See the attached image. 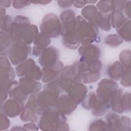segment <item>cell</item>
<instances>
[{
  "mask_svg": "<svg viewBox=\"0 0 131 131\" xmlns=\"http://www.w3.org/2000/svg\"><path fill=\"white\" fill-rule=\"evenodd\" d=\"M125 70V69L121 63L119 61H116L107 67L106 73L111 79L118 81L120 79Z\"/></svg>",
  "mask_w": 131,
  "mask_h": 131,
  "instance_id": "cell-25",
  "label": "cell"
},
{
  "mask_svg": "<svg viewBox=\"0 0 131 131\" xmlns=\"http://www.w3.org/2000/svg\"><path fill=\"white\" fill-rule=\"evenodd\" d=\"M15 72L16 75L19 77H25L37 81L42 79L41 69L36 64L34 60L30 58L17 65L15 67Z\"/></svg>",
  "mask_w": 131,
  "mask_h": 131,
  "instance_id": "cell-8",
  "label": "cell"
},
{
  "mask_svg": "<svg viewBox=\"0 0 131 131\" xmlns=\"http://www.w3.org/2000/svg\"><path fill=\"white\" fill-rule=\"evenodd\" d=\"M58 80L63 91L66 93L73 85L77 82H81L79 76L77 61L71 65L63 67Z\"/></svg>",
  "mask_w": 131,
  "mask_h": 131,
  "instance_id": "cell-9",
  "label": "cell"
},
{
  "mask_svg": "<svg viewBox=\"0 0 131 131\" xmlns=\"http://www.w3.org/2000/svg\"><path fill=\"white\" fill-rule=\"evenodd\" d=\"M38 33V29L36 26L28 25L25 27L22 31L20 41L29 45L34 41Z\"/></svg>",
  "mask_w": 131,
  "mask_h": 131,
  "instance_id": "cell-22",
  "label": "cell"
},
{
  "mask_svg": "<svg viewBox=\"0 0 131 131\" xmlns=\"http://www.w3.org/2000/svg\"><path fill=\"white\" fill-rule=\"evenodd\" d=\"M123 40L117 34H112L107 35L104 39V43L112 48H116L119 46Z\"/></svg>",
  "mask_w": 131,
  "mask_h": 131,
  "instance_id": "cell-32",
  "label": "cell"
},
{
  "mask_svg": "<svg viewBox=\"0 0 131 131\" xmlns=\"http://www.w3.org/2000/svg\"><path fill=\"white\" fill-rule=\"evenodd\" d=\"M125 17L122 12L113 11L111 14V25L114 28H119L125 20Z\"/></svg>",
  "mask_w": 131,
  "mask_h": 131,
  "instance_id": "cell-31",
  "label": "cell"
},
{
  "mask_svg": "<svg viewBox=\"0 0 131 131\" xmlns=\"http://www.w3.org/2000/svg\"><path fill=\"white\" fill-rule=\"evenodd\" d=\"M130 51L125 50L122 51L119 56L120 62L125 69H130Z\"/></svg>",
  "mask_w": 131,
  "mask_h": 131,
  "instance_id": "cell-35",
  "label": "cell"
},
{
  "mask_svg": "<svg viewBox=\"0 0 131 131\" xmlns=\"http://www.w3.org/2000/svg\"><path fill=\"white\" fill-rule=\"evenodd\" d=\"M126 1H113V11L122 12L124 9Z\"/></svg>",
  "mask_w": 131,
  "mask_h": 131,
  "instance_id": "cell-40",
  "label": "cell"
},
{
  "mask_svg": "<svg viewBox=\"0 0 131 131\" xmlns=\"http://www.w3.org/2000/svg\"><path fill=\"white\" fill-rule=\"evenodd\" d=\"M119 88L118 84L115 81L109 79H103L98 84L96 94L104 98L110 103L112 95Z\"/></svg>",
  "mask_w": 131,
  "mask_h": 131,
  "instance_id": "cell-15",
  "label": "cell"
},
{
  "mask_svg": "<svg viewBox=\"0 0 131 131\" xmlns=\"http://www.w3.org/2000/svg\"><path fill=\"white\" fill-rule=\"evenodd\" d=\"M86 4V3L85 1H74L73 3V4L75 6V7L78 8H82Z\"/></svg>",
  "mask_w": 131,
  "mask_h": 131,
  "instance_id": "cell-45",
  "label": "cell"
},
{
  "mask_svg": "<svg viewBox=\"0 0 131 131\" xmlns=\"http://www.w3.org/2000/svg\"><path fill=\"white\" fill-rule=\"evenodd\" d=\"M61 23L57 16L53 13H48L42 18L40 25V32L48 37L56 38L60 35Z\"/></svg>",
  "mask_w": 131,
  "mask_h": 131,
  "instance_id": "cell-6",
  "label": "cell"
},
{
  "mask_svg": "<svg viewBox=\"0 0 131 131\" xmlns=\"http://www.w3.org/2000/svg\"><path fill=\"white\" fill-rule=\"evenodd\" d=\"M121 84L125 88H129L130 86V69H125L124 72L120 78Z\"/></svg>",
  "mask_w": 131,
  "mask_h": 131,
  "instance_id": "cell-37",
  "label": "cell"
},
{
  "mask_svg": "<svg viewBox=\"0 0 131 131\" xmlns=\"http://www.w3.org/2000/svg\"><path fill=\"white\" fill-rule=\"evenodd\" d=\"M20 118L23 122H36L38 119L37 114L31 108L25 105L20 114Z\"/></svg>",
  "mask_w": 131,
  "mask_h": 131,
  "instance_id": "cell-30",
  "label": "cell"
},
{
  "mask_svg": "<svg viewBox=\"0 0 131 131\" xmlns=\"http://www.w3.org/2000/svg\"><path fill=\"white\" fill-rule=\"evenodd\" d=\"M88 88L82 82L73 85L67 91V95L77 104L81 103L88 93Z\"/></svg>",
  "mask_w": 131,
  "mask_h": 131,
  "instance_id": "cell-19",
  "label": "cell"
},
{
  "mask_svg": "<svg viewBox=\"0 0 131 131\" xmlns=\"http://www.w3.org/2000/svg\"><path fill=\"white\" fill-rule=\"evenodd\" d=\"M31 3L33 4H39L40 5H46L48 3H50L51 1H31Z\"/></svg>",
  "mask_w": 131,
  "mask_h": 131,
  "instance_id": "cell-47",
  "label": "cell"
},
{
  "mask_svg": "<svg viewBox=\"0 0 131 131\" xmlns=\"http://www.w3.org/2000/svg\"><path fill=\"white\" fill-rule=\"evenodd\" d=\"M29 24H30V20L26 16L17 15L14 18L9 32L12 42L20 41L24 28Z\"/></svg>",
  "mask_w": 131,
  "mask_h": 131,
  "instance_id": "cell-12",
  "label": "cell"
},
{
  "mask_svg": "<svg viewBox=\"0 0 131 131\" xmlns=\"http://www.w3.org/2000/svg\"><path fill=\"white\" fill-rule=\"evenodd\" d=\"M0 14H1V17H2L4 15H5L6 13V10L4 8L1 7V11H0Z\"/></svg>",
  "mask_w": 131,
  "mask_h": 131,
  "instance_id": "cell-48",
  "label": "cell"
},
{
  "mask_svg": "<svg viewBox=\"0 0 131 131\" xmlns=\"http://www.w3.org/2000/svg\"><path fill=\"white\" fill-rule=\"evenodd\" d=\"M23 126L26 130H37L38 129V127L36 126V124L34 123V122H30L29 123H26Z\"/></svg>",
  "mask_w": 131,
  "mask_h": 131,
  "instance_id": "cell-43",
  "label": "cell"
},
{
  "mask_svg": "<svg viewBox=\"0 0 131 131\" xmlns=\"http://www.w3.org/2000/svg\"><path fill=\"white\" fill-rule=\"evenodd\" d=\"M7 56H1V92L9 93L15 82L16 72Z\"/></svg>",
  "mask_w": 131,
  "mask_h": 131,
  "instance_id": "cell-5",
  "label": "cell"
},
{
  "mask_svg": "<svg viewBox=\"0 0 131 131\" xmlns=\"http://www.w3.org/2000/svg\"><path fill=\"white\" fill-rule=\"evenodd\" d=\"M58 5L62 8H68L70 7L73 3L72 1H58Z\"/></svg>",
  "mask_w": 131,
  "mask_h": 131,
  "instance_id": "cell-42",
  "label": "cell"
},
{
  "mask_svg": "<svg viewBox=\"0 0 131 131\" xmlns=\"http://www.w3.org/2000/svg\"><path fill=\"white\" fill-rule=\"evenodd\" d=\"M111 13H103L99 12V19L97 27L101 29L108 31L111 30Z\"/></svg>",
  "mask_w": 131,
  "mask_h": 131,
  "instance_id": "cell-29",
  "label": "cell"
},
{
  "mask_svg": "<svg viewBox=\"0 0 131 131\" xmlns=\"http://www.w3.org/2000/svg\"><path fill=\"white\" fill-rule=\"evenodd\" d=\"M59 56L60 53L57 48L49 46L39 56L38 62L43 68L51 67L59 61Z\"/></svg>",
  "mask_w": 131,
  "mask_h": 131,
  "instance_id": "cell-13",
  "label": "cell"
},
{
  "mask_svg": "<svg viewBox=\"0 0 131 131\" xmlns=\"http://www.w3.org/2000/svg\"><path fill=\"white\" fill-rule=\"evenodd\" d=\"M79 76L81 82L83 83H91L97 81L101 77L102 63L100 60L91 62L77 61Z\"/></svg>",
  "mask_w": 131,
  "mask_h": 131,
  "instance_id": "cell-4",
  "label": "cell"
},
{
  "mask_svg": "<svg viewBox=\"0 0 131 131\" xmlns=\"http://www.w3.org/2000/svg\"><path fill=\"white\" fill-rule=\"evenodd\" d=\"M12 5L14 8L15 9H20L25 6L30 5L31 1H13Z\"/></svg>",
  "mask_w": 131,
  "mask_h": 131,
  "instance_id": "cell-41",
  "label": "cell"
},
{
  "mask_svg": "<svg viewBox=\"0 0 131 131\" xmlns=\"http://www.w3.org/2000/svg\"><path fill=\"white\" fill-rule=\"evenodd\" d=\"M99 12L103 13H111L113 11L112 1H100L97 4Z\"/></svg>",
  "mask_w": 131,
  "mask_h": 131,
  "instance_id": "cell-34",
  "label": "cell"
},
{
  "mask_svg": "<svg viewBox=\"0 0 131 131\" xmlns=\"http://www.w3.org/2000/svg\"><path fill=\"white\" fill-rule=\"evenodd\" d=\"M31 52L29 45L21 41L13 42L8 50V56L10 62L17 66L28 59Z\"/></svg>",
  "mask_w": 131,
  "mask_h": 131,
  "instance_id": "cell-7",
  "label": "cell"
},
{
  "mask_svg": "<svg viewBox=\"0 0 131 131\" xmlns=\"http://www.w3.org/2000/svg\"><path fill=\"white\" fill-rule=\"evenodd\" d=\"M130 94L128 92H125L122 95V104L124 112H129L130 110Z\"/></svg>",
  "mask_w": 131,
  "mask_h": 131,
  "instance_id": "cell-38",
  "label": "cell"
},
{
  "mask_svg": "<svg viewBox=\"0 0 131 131\" xmlns=\"http://www.w3.org/2000/svg\"><path fill=\"white\" fill-rule=\"evenodd\" d=\"M8 94L10 98L16 99L24 103L28 99V95L23 89L19 85V82L17 81H16L9 91Z\"/></svg>",
  "mask_w": 131,
  "mask_h": 131,
  "instance_id": "cell-26",
  "label": "cell"
},
{
  "mask_svg": "<svg viewBox=\"0 0 131 131\" xmlns=\"http://www.w3.org/2000/svg\"><path fill=\"white\" fill-rule=\"evenodd\" d=\"M80 55L79 60L85 62H91L99 60L101 55L100 49L95 45H82L78 49Z\"/></svg>",
  "mask_w": 131,
  "mask_h": 131,
  "instance_id": "cell-11",
  "label": "cell"
},
{
  "mask_svg": "<svg viewBox=\"0 0 131 131\" xmlns=\"http://www.w3.org/2000/svg\"><path fill=\"white\" fill-rule=\"evenodd\" d=\"M51 43V39L42 33H39L35 38L32 50V54L35 56H39L43 51L48 47Z\"/></svg>",
  "mask_w": 131,
  "mask_h": 131,
  "instance_id": "cell-21",
  "label": "cell"
},
{
  "mask_svg": "<svg viewBox=\"0 0 131 131\" xmlns=\"http://www.w3.org/2000/svg\"><path fill=\"white\" fill-rule=\"evenodd\" d=\"M81 15L89 23L97 26L99 19V11L96 6L89 5L84 7L81 10Z\"/></svg>",
  "mask_w": 131,
  "mask_h": 131,
  "instance_id": "cell-23",
  "label": "cell"
},
{
  "mask_svg": "<svg viewBox=\"0 0 131 131\" xmlns=\"http://www.w3.org/2000/svg\"><path fill=\"white\" fill-rule=\"evenodd\" d=\"M77 31L81 45L91 44L100 40L98 27L87 21L82 16H76Z\"/></svg>",
  "mask_w": 131,
  "mask_h": 131,
  "instance_id": "cell-3",
  "label": "cell"
},
{
  "mask_svg": "<svg viewBox=\"0 0 131 131\" xmlns=\"http://www.w3.org/2000/svg\"><path fill=\"white\" fill-rule=\"evenodd\" d=\"M12 23V19L9 15L1 17V31L9 32Z\"/></svg>",
  "mask_w": 131,
  "mask_h": 131,
  "instance_id": "cell-36",
  "label": "cell"
},
{
  "mask_svg": "<svg viewBox=\"0 0 131 131\" xmlns=\"http://www.w3.org/2000/svg\"><path fill=\"white\" fill-rule=\"evenodd\" d=\"M124 10L125 14L128 18V19H130L131 11V2L130 1H126L124 7Z\"/></svg>",
  "mask_w": 131,
  "mask_h": 131,
  "instance_id": "cell-44",
  "label": "cell"
},
{
  "mask_svg": "<svg viewBox=\"0 0 131 131\" xmlns=\"http://www.w3.org/2000/svg\"><path fill=\"white\" fill-rule=\"evenodd\" d=\"M24 107V102L10 98L1 104V112L13 118L20 115Z\"/></svg>",
  "mask_w": 131,
  "mask_h": 131,
  "instance_id": "cell-14",
  "label": "cell"
},
{
  "mask_svg": "<svg viewBox=\"0 0 131 131\" xmlns=\"http://www.w3.org/2000/svg\"><path fill=\"white\" fill-rule=\"evenodd\" d=\"M18 82L20 86L28 95L37 93L40 91L42 87V83L40 82L25 77L19 78Z\"/></svg>",
  "mask_w": 131,
  "mask_h": 131,
  "instance_id": "cell-20",
  "label": "cell"
},
{
  "mask_svg": "<svg viewBox=\"0 0 131 131\" xmlns=\"http://www.w3.org/2000/svg\"><path fill=\"white\" fill-rule=\"evenodd\" d=\"M12 41L9 32L1 31V56H7Z\"/></svg>",
  "mask_w": 131,
  "mask_h": 131,
  "instance_id": "cell-28",
  "label": "cell"
},
{
  "mask_svg": "<svg viewBox=\"0 0 131 131\" xmlns=\"http://www.w3.org/2000/svg\"><path fill=\"white\" fill-rule=\"evenodd\" d=\"M89 130H110L109 126L106 121L102 119L93 121L90 124Z\"/></svg>",
  "mask_w": 131,
  "mask_h": 131,
  "instance_id": "cell-33",
  "label": "cell"
},
{
  "mask_svg": "<svg viewBox=\"0 0 131 131\" xmlns=\"http://www.w3.org/2000/svg\"><path fill=\"white\" fill-rule=\"evenodd\" d=\"M77 104L66 94H62L59 97L55 108L65 115H70L76 108Z\"/></svg>",
  "mask_w": 131,
  "mask_h": 131,
  "instance_id": "cell-17",
  "label": "cell"
},
{
  "mask_svg": "<svg viewBox=\"0 0 131 131\" xmlns=\"http://www.w3.org/2000/svg\"><path fill=\"white\" fill-rule=\"evenodd\" d=\"M110 108V102L95 93L91 108L93 115L95 117L102 116L106 114Z\"/></svg>",
  "mask_w": 131,
  "mask_h": 131,
  "instance_id": "cell-16",
  "label": "cell"
},
{
  "mask_svg": "<svg viewBox=\"0 0 131 131\" xmlns=\"http://www.w3.org/2000/svg\"><path fill=\"white\" fill-rule=\"evenodd\" d=\"M0 123H0L1 130L7 129L9 128V127L10 126V121L9 119H8L7 116L4 113H3V112H1V114Z\"/></svg>",
  "mask_w": 131,
  "mask_h": 131,
  "instance_id": "cell-39",
  "label": "cell"
},
{
  "mask_svg": "<svg viewBox=\"0 0 131 131\" xmlns=\"http://www.w3.org/2000/svg\"><path fill=\"white\" fill-rule=\"evenodd\" d=\"M12 1H0V5L2 8H7L9 7L11 5V3Z\"/></svg>",
  "mask_w": 131,
  "mask_h": 131,
  "instance_id": "cell-46",
  "label": "cell"
},
{
  "mask_svg": "<svg viewBox=\"0 0 131 131\" xmlns=\"http://www.w3.org/2000/svg\"><path fill=\"white\" fill-rule=\"evenodd\" d=\"M130 20L128 18H125L123 23L117 29V32L119 36L124 40L129 42L130 40Z\"/></svg>",
  "mask_w": 131,
  "mask_h": 131,
  "instance_id": "cell-27",
  "label": "cell"
},
{
  "mask_svg": "<svg viewBox=\"0 0 131 131\" xmlns=\"http://www.w3.org/2000/svg\"><path fill=\"white\" fill-rule=\"evenodd\" d=\"M65 115L59 112L55 107L46 110L39 120L38 127L43 130H68L69 126L66 122Z\"/></svg>",
  "mask_w": 131,
  "mask_h": 131,
  "instance_id": "cell-2",
  "label": "cell"
},
{
  "mask_svg": "<svg viewBox=\"0 0 131 131\" xmlns=\"http://www.w3.org/2000/svg\"><path fill=\"white\" fill-rule=\"evenodd\" d=\"M61 23L60 35L62 36V43L63 46L72 50L76 49L80 41L77 31L76 16L71 9L63 11L60 15Z\"/></svg>",
  "mask_w": 131,
  "mask_h": 131,
  "instance_id": "cell-1",
  "label": "cell"
},
{
  "mask_svg": "<svg viewBox=\"0 0 131 131\" xmlns=\"http://www.w3.org/2000/svg\"><path fill=\"white\" fill-rule=\"evenodd\" d=\"M123 92L122 89L119 88L113 93L110 98V106L112 110L120 114H122L124 113L122 104Z\"/></svg>",
  "mask_w": 131,
  "mask_h": 131,
  "instance_id": "cell-24",
  "label": "cell"
},
{
  "mask_svg": "<svg viewBox=\"0 0 131 131\" xmlns=\"http://www.w3.org/2000/svg\"><path fill=\"white\" fill-rule=\"evenodd\" d=\"M85 2H86V4H94V3H96L97 2V1H85Z\"/></svg>",
  "mask_w": 131,
  "mask_h": 131,
  "instance_id": "cell-49",
  "label": "cell"
},
{
  "mask_svg": "<svg viewBox=\"0 0 131 131\" xmlns=\"http://www.w3.org/2000/svg\"><path fill=\"white\" fill-rule=\"evenodd\" d=\"M63 68V64L59 60L51 67L43 68L41 69L42 72V82L47 83L58 79Z\"/></svg>",
  "mask_w": 131,
  "mask_h": 131,
  "instance_id": "cell-18",
  "label": "cell"
},
{
  "mask_svg": "<svg viewBox=\"0 0 131 131\" xmlns=\"http://www.w3.org/2000/svg\"><path fill=\"white\" fill-rule=\"evenodd\" d=\"M106 122L111 130H130V118L125 116H120L118 114L110 112L105 114Z\"/></svg>",
  "mask_w": 131,
  "mask_h": 131,
  "instance_id": "cell-10",
  "label": "cell"
}]
</instances>
